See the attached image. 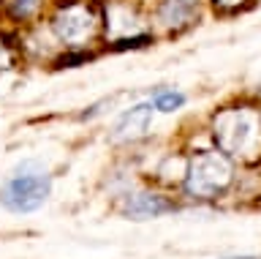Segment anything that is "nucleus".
<instances>
[{
    "label": "nucleus",
    "mask_w": 261,
    "mask_h": 259,
    "mask_svg": "<svg viewBox=\"0 0 261 259\" xmlns=\"http://www.w3.org/2000/svg\"><path fill=\"white\" fill-rule=\"evenodd\" d=\"M210 142L228 158L250 164L261 158V104L231 101L210 115Z\"/></svg>",
    "instance_id": "nucleus-1"
},
{
    "label": "nucleus",
    "mask_w": 261,
    "mask_h": 259,
    "mask_svg": "<svg viewBox=\"0 0 261 259\" xmlns=\"http://www.w3.org/2000/svg\"><path fill=\"white\" fill-rule=\"evenodd\" d=\"M44 25L60 50H95L103 44L101 0H52Z\"/></svg>",
    "instance_id": "nucleus-2"
},
{
    "label": "nucleus",
    "mask_w": 261,
    "mask_h": 259,
    "mask_svg": "<svg viewBox=\"0 0 261 259\" xmlns=\"http://www.w3.org/2000/svg\"><path fill=\"white\" fill-rule=\"evenodd\" d=\"M234 177H237V164L210 142L207 148H196L185 156L179 189H182L185 199L212 202L220 199L231 189Z\"/></svg>",
    "instance_id": "nucleus-3"
},
{
    "label": "nucleus",
    "mask_w": 261,
    "mask_h": 259,
    "mask_svg": "<svg viewBox=\"0 0 261 259\" xmlns=\"http://www.w3.org/2000/svg\"><path fill=\"white\" fill-rule=\"evenodd\" d=\"M52 183L55 175L44 161L24 158L6 175L3 185H0V207L14 216L36 213L52 197Z\"/></svg>",
    "instance_id": "nucleus-4"
},
{
    "label": "nucleus",
    "mask_w": 261,
    "mask_h": 259,
    "mask_svg": "<svg viewBox=\"0 0 261 259\" xmlns=\"http://www.w3.org/2000/svg\"><path fill=\"white\" fill-rule=\"evenodd\" d=\"M210 11L207 0H150L147 17L158 38H179L201 25L204 14Z\"/></svg>",
    "instance_id": "nucleus-5"
},
{
    "label": "nucleus",
    "mask_w": 261,
    "mask_h": 259,
    "mask_svg": "<svg viewBox=\"0 0 261 259\" xmlns=\"http://www.w3.org/2000/svg\"><path fill=\"white\" fill-rule=\"evenodd\" d=\"M155 107L152 101L147 99H139L134 104H128V107H122L117 115H114L112 126H109V142L112 145H136L142 142L147 134H150V128L155 123Z\"/></svg>",
    "instance_id": "nucleus-6"
},
{
    "label": "nucleus",
    "mask_w": 261,
    "mask_h": 259,
    "mask_svg": "<svg viewBox=\"0 0 261 259\" xmlns=\"http://www.w3.org/2000/svg\"><path fill=\"white\" fill-rule=\"evenodd\" d=\"M117 210L125 218L144 221V218H161V216L177 213L179 202L155 189H128L117 197Z\"/></svg>",
    "instance_id": "nucleus-7"
},
{
    "label": "nucleus",
    "mask_w": 261,
    "mask_h": 259,
    "mask_svg": "<svg viewBox=\"0 0 261 259\" xmlns=\"http://www.w3.org/2000/svg\"><path fill=\"white\" fill-rule=\"evenodd\" d=\"M52 0H0V17L11 30H22L33 22L44 19Z\"/></svg>",
    "instance_id": "nucleus-8"
},
{
    "label": "nucleus",
    "mask_w": 261,
    "mask_h": 259,
    "mask_svg": "<svg viewBox=\"0 0 261 259\" xmlns=\"http://www.w3.org/2000/svg\"><path fill=\"white\" fill-rule=\"evenodd\" d=\"M147 99L152 101V107L158 115H174V112L185 109L188 104V93H182L174 85H155L147 90Z\"/></svg>",
    "instance_id": "nucleus-9"
},
{
    "label": "nucleus",
    "mask_w": 261,
    "mask_h": 259,
    "mask_svg": "<svg viewBox=\"0 0 261 259\" xmlns=\"http://www.w3.org/2000/svg\"><path fill=\"white\" fill-rule=\"evenodd\" d=\"M98 52L95 50H60L49 63L52 71H63V68H79V66H87L90 60H95Z\"/></svg>",
    "instance_id": "nucleus-10"
},
{
    "label": "nucleus",
    "mask_w": 261,
    "mask_h": 259,
    "mask_svg": "<svg viewBox=\"0 0 261 259\" xmlns=\"http://www.w3.org/2000/svg\"><path fill=\"white\" fill-rule=\"evenodd\" d=\"M19 60H22V55H19V46H16L14 30L11 33L0 30V74H8L11 68H16Z\"/></svg>",
    "instance_id": "nucleus-11"
},
{
    "label": "nucleus",
    "mask_w": 261,
    "mask_h": 259,
    "mask_svg": "<svg viewBox=\"0 0 261 259\" xmlns=\"http://www.w3.org/2000/svg\"><path fill=\"white\" fill-rule=\"evenodd\" d=\"M125 93H112V96H103V99H98L93 104H87L85 109L79 112V120L82 123H90V120H95V117H103V115H109V112L117 107V101L122 99Z\"/></svg>",
    "instance_id": "nucleus-12"
},
{
    "label": "nucleus",
    "mask_w": 261,
    "mask_h": 259,
    "mask_svg": "<svg viewBox=\"0 0 261 259\" xmlns=\"http://www.w3.org/2000/svg\"><path fill=\"white\" fill-rule=\"evenodd\" d=\"M253 3H256V0H207L210 11L223 14V17H228V14H240L245 9H250Z\"/></svg>",
    "instance_id": "nucleus-13"
},
{
    "label": "nucleus",
    "mask_w": 261,
    "mask_h": 259,
    "mask_svg": "<svg viewBox=\"0 0 261 259\" xmlns=\"http://www.w3.org/2000/svg\"><path fill=\"white\" fill-rule=\"evenodd\" d=\"M223 259H261V256H253V254H242V256H223Z\"/></svg>",
    "instance_id": "nucleus-14"
}]
</instances>
